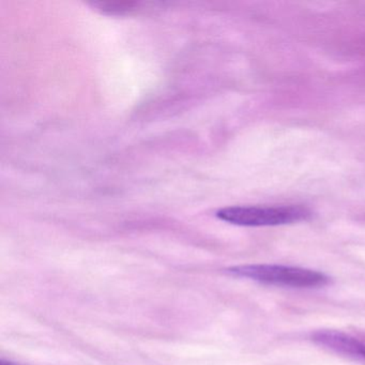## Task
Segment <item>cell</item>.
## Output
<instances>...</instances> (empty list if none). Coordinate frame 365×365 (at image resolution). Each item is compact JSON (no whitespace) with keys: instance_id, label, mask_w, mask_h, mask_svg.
<instances>
[{"instance_id":"1","label":"cell","mask_w":365,"mask_h":365,"mask_svg":"<svg viewBox=\"0 0 365 365\" xmlns=\"http://www.w3.org/2000/svg\"><path fill=\"white\" fill-rule=\"evenodd\" d=\"M227 272L259 283L296 288L322 287L330 282L328 275L319 271L281 264H241L230 267Z\"/></svg>"},{"instance_id":"2","label":"cell","mask_w":365,"mask_h":365,"mask_svg":"<svg viewBox=\"0 0 365 365\" xmlns=\"http://www.w3.org/2000/svg\"><path fill=\"white\" fill-rule=\"evenodd\" d=\"M222 221L239 226H277L305 221L311 217L309 209L289 207H227L217 211Z\"/></svg>"},{"instance_id":"3","label":"cell","mask_w":365,"mask_h":365,"mask_svg":"<svg viewBox=\"0 0 365 365\" xmlns=\"http://www.w3.org/2000/svg\"><path fill=\"white\" fill-rule=\"evenodd\" d=\"M312 339L317 345L328 348L336 354L354 359L360 356L362 341L341 331L318 330L313 333Z\"/></svg>"},{"instance_id":"4","label":"cell","mask_w":365,"mask_h":365,"mask_svg":"<svg viewBox=\"0 0 365 365\" xmlns=\"http://www.w3.org/2000/svg\"><path fill=\"white\" fill-rule=\"evenodd\" d=\"M359 359H363V360H365V343H364V341H362V346H361V350H360V356H359Z\"/></svg>"},{"instance_id":"5","label":"cell","mask_w":365,"mask_h":365,"mask_svg":"<svg viewBox=\"0 0 365 365\" xmlns=\"http://www.w3.org/2000/svg\"><path fill=\"white\" fill-rule=\"evenodd\" d=\"M0 365H16L14 363L10 362V361L1 360Z\"/></svg>"}]
</instances>
